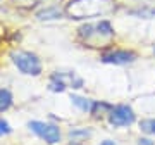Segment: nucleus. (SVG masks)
<instances>
[{
    "label": "nucleus",
    "instance_id": "1",
    "mask_svg": "<svg viewBox=\"0 0 155 145\" xmlns=\"http://www.w3.org/2000/svg\"><path fill=\"white\" fill-rule=\"evenodd\" d=\"M117 9L116 0H69L66 5V14L69 19H93L109 16Z\"/></svg>",
    "mask_w": 155,
    "mask_h": 145
},
{
    "label": "nucleus",
    "instance_id": "2",
    "mask_svg": "<svg viewBox=\"0 0 155 145\" xmlns=\"http://www.w3.org/2000/svg\"><path fill=\"white\" fill-rule=\"evenodd\" d=\"M78 31H79V38L83 40L84 43H91V45H93V40H97L95 42V45H97L98 40L107 42V40L114 38V28L110 26L109 21H100L97 24H84Z\"/></svg>",
    "mask_w": 155,
    "mask_h": 145
},
{
    "label": "nucleus",
    "instance_id": "3",
    "mask_svg": "<svg viewBox=\"0 0 155 145\" xmlns=\"http://www.w3.org/2000/svg\"><path fill=\"white\" fill-rule=\"evenodd\" d=\"M11 59L14 62V66L28 76H38L41 72V62L35 54L26 50H14L11 52Z\"/></svg>",
    "mask_w": 155,
    "mask_h": 145
},
{
    "label": "nucleus",
    "instance_id": "4",
    "mask_svg": "<svg viewBox=\"0 0 155 145\" xmlns=\"http://www.w3.org/2000/svg\"><path fill=\"white\" fill-rule=\"evenodd\" d=\"M83 78L76 72H54L50 78V90L52 92H64L66 88H81Z\"/></svg>",
    "mask_w": 155,
    "mask_h": 145
},
{
    "label": "nucleus",
    "instance_id": "5",
    "mask_svg": "<svg viewBox=\"0 0 155 145\" xmlns=\"http://www.w3.org/2000/svg\"><path fill=\"white\" fill-rule=\"evenodd\" d=\"M29 130L36 133L40 138H43L45 142L48 143H57L61 142V130L55 124H50V123H43V121H29Z\"/></svg>",
    "mask_w": 155,
    "mask_h": 145
},
{
    "label": "nucleus",
    "instance_id": "6",
    "mask_svg": "<svg viewBox=\"0 0 155 145\" xmlns=\"http://www.w3.org/2000/svg\"><path fill=\"white\" fill-rule=\"evenodd\" d=\"M134 119H136V116L129 106H116L109 111V123L112 126H117V128L131 126L134 123Z\"/></svg>",
    "mask_w": 155,
    "mask_h": 145
},
{
    "label": "nucleus",
    "instance_id": "7",
    "mask_svg": "<svg viewBox=\"0 0 155 145\" xmlns=\"http://www.w3.org/2000/svg\"><path fill=\"white\" fill-rule=\"evenodd\" d=\"M102 62L105 64H129L136 59V54L133 50H105L100 56Z\"/></svg>",
    "mask_w": 155,
    "mask_h": 145
},
{
    "label": "nucleus",
    "instance_id": "8",
    "mask_svg": "<svg viewBox=\"0 0 155 145\" xmlns=\"http://www.w3.org/2000/svg\"><path fill=\"white\" fill-rule=\"evenodd\" d=\"M62 14H64V12H62L59 7H47L43 11H40L38 14H36V17H38L40 21H52V19H61Z\"/></svg>",
    "mask_w": 155,
    "mask_h": 145
},
{
    "label": "nucleus",
    "instance_id": "9",
    "mask_svg": "<svg viewBox=\"0 0 155 145\" xmlns=\"http://www.w3.org/2000/svg\"><path fill=\"white\" fill-rule=\"evenodd\" d=\"M71 100L72 104L78 107V109H81L83 112H91L93 111V100H90L86 97H79V95H71Z\"/></svg>",
    "mask_w": 155,
    "mask_h": 145
},
{
    "label": "nucleus",
    "instance_id": "10",
    "mask_svg": "<svg viewBox=\"0 0 155 145\" xmlns=\"http://www.w3.org/2000/svg\"><path fill=\"white\" fill-rule=\"evenodd\" d=\"M12 93L9 92V90H5V88H0V112H4V111H7L9 107L12 106Z\"/></svg>",
    "mask_w": 155,
    "mask_h": 145
},
{
    "label": "nucleus",
    "instance_id": "11",
    "mask_svg": "<svg viewBox=\"0 0 155 145\" xmlns=\"http://www.w3.org/2000/svg\"><path fill=\"white\" fill-rule=\"evenodd\" d=\"M12 5L17 7V9H22V11H31L35 7L41 4V0H11Z\"/></svg>",
    "mask_w": 155,
    "mask_h": 145
},
{
    "label": "nucleus",
    "instance_id": "12",
    "mask_svg": "<svg viewBox=\"0 0 155 145\" xmlns=\"http://www.w3.org/2000/svg\"><path fill=\"white\" fill-rule=\"evenodd\" d=\"M140 130L143 133H148V135H155V119H143L140 123Z\"/></svg>",
    "mask_w": 155,
    "mask_h": 145
},
{
    "label": "nucleus",
    "instance_id": "13",
    "mask_svg": "<svg viewBox=\"0 0 155 145\" xmlns=\"http://www.w3.org/2000/svg\"><path fill=\"white\" fill-rule=\"evenodd\" d=\"M131 14L133 16H140V17H153L155 11L153 9H143V11H133Z\"/></svg>",
    "mask_w": 155,
    "mask_h": 145
},
{
    "label": "nucleus",
    "instance_id": "14",
    "mask_svg": "<svg viewBox=\"0 0 155 145\" xmlns=\"http://www.w3.org/2000/svg\"><path fill=\"white\" fill-rule=\"evenodd\" d=\"M11 133V124L7 123L5 119H0V137Z\"/></svg>",
    "mask_w": 155,
    "mask_h": 145
},
{
    "label": "nucleus",
    "instance_id": "15",
    "mask_svg": "<svg viewBox=\"0 0 155 145\" xmlns=\"http://www.w3.org/2000/svg\"><path fill=\"white\" fill-rule=\"evenodd\" d=\"M69 135H71L72 138H74V137H88L90 131H86V130H78V131H71Z\"/></svg>",
    "mask_w": 155,
    "mask_h": 145
},
{
    "label": "nucleus",
    "instance_id": "16",
    "mask_svg": "<svg viewBox=\"0 0 155 145\" xmlns=\"http://www.w3.org/2000/svg\"><path fill=\"white\" fill-rule=\"evenodd\" d=\"M138 145H153V142L148 138H140L138 140Z\"/></svg>",
    "mask_w": 155,
    "mask_h": 145
},
{
    "label": "nucleus",
    "instance_id": "17",
    "mask_svg": "<svg viewBox=\"0 0 155 145\" xmlns=\"http://www.w3.org/2000/svg\"><path fill=\"white\" fill-rule=\"evenodd\" d=\"M100 145H116V142H112V140H105V142H102Z\"/></svg>",
    "mask_w": 155,
    "mask_h": 145
},
{
    "label": "nucleus",
    "instance_id": "18",
    "mask_svg": "<svg viewBox=\"0 0 155 145\" xmlns=\"http://www.w3.org/2000/svg\"><path fill=\"white\" fill-rule=\"evenodd\" d=\"M153 54H155V49H153Z\"/></svg>",
    "mask_w": 155,
    "mask_h": 145
}]
</instances>
